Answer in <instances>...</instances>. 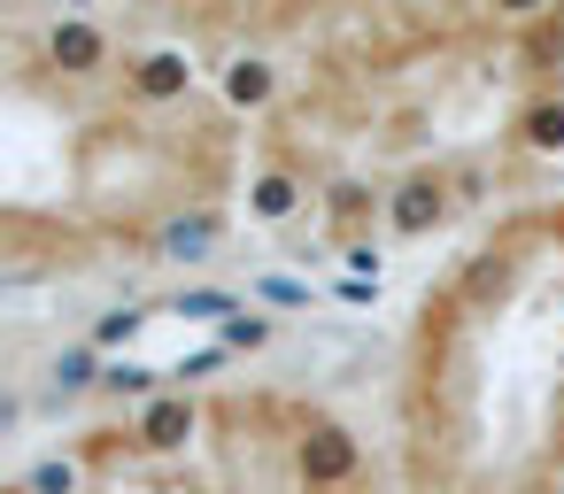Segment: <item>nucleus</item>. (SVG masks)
Wrapping results in <instances>:
<instances>
[{"mask_svg": "<svg viewBox=\"0 0 564 494\" xmlns=\"http://www.w3.org/2000/svg\"><path fill=\"white\" fill-rule=\"evenodd\" d=\"M448 209H456L448 171H410V178L387 194V224H394L402 240H425L433 224H448Z\"/></svg>", "mask_w": 564, "mask_h": 494, "instance_id": "nucleus-1", "label": "nucleus"}, {"mask_svg": "<svg viewBox=\"0 0 564 494\" xmlns=\"http://www.w3.org/2000/svg\"><path fill=\"white\" fill-rule=\"evenodd\" d=\"M294 463H302V479H310V486H348V479H356V463H364V448H356V432H348V425L310 417V425H302Z\"/></svg>", "mask_w": 564, "mask_h": 494, "instance_id": "nucleus-2", "label": "nucleus"}, {"mask_svg": "<svg viewBox=\"0 0 564 494\" xmlns=\"http://www.w3.org/2000/svg\"><path fill=\"white\" fill-rule=\"evenodd\" d=\"M148 248H155V263H209L225 248V209H209V201L202 209H171Z\"/></svg>", "mask_w": 564, "mask_h": 494, "instance_id": "nucleus-3", "label": "nucleus"}, {"mask_svg": "<svg viewBox=\"0 0 564 494\" xmlns=\"http://www.w3.org/2000/svg\"><path fill=\"white\" fill-rule=\"evenodd\" d=\"M109 55H117V40H109L101 24H86V17H63V24L47 32V63H55L63 78H101Z\"/></svg>", "mask_w": 564, "mask_h": 494, "instance_id": "nucleus-4", "label": "nucleus"}, {"mask_svg": "<svg viewBox=\"0 0 564 494\" xmlns=\"http://www.w3.org/2000/svg\"><path fill=\"white\" fill-rule=\"evenodd\" d=\"M124 86H132V101H186L194 94V63L178 55V47H148V55H132L124 63Z\"/></svg>", "mask_w": 564, "mask_h": 494, "instance_id": "nucleus-5", "label": "nucleus"}, {"mask_svg": "<svg viewBox=\"0 0 564 494\" xmlns=\"http://www.w3.org/2000/svg\"><path fill=\"white\" fill-rule=\"evenodd\" d=\"M302 201H310L302 171H279V163H271V171H256V178H248V217H256V224H294V217H302Z\"/></svg>", "mask_w": 564, "mask_h": 494, "instance_id": "nucleus-6", "label": "nucleus"}, {"mask_svg": "<svg viewBox=\"0 0 564 494\" xmlns=\"http://www.w3.org/2000/svg\"><path fill=\"white\" fill-rule=\"evenodd\" d=\"M225 101H232L240 117L271 109V101H279V63H271V55H232V63H225Z\"/></svg>", "mask_w": 564, "mask_h": 494, "instance_id": "nucleus-7", "label": "nucleus"}, {"mask_svg": "<svg viewBox=\"0 0 564 494\" xmlns=\"http://www.w3.org/2000/svg\"><path fill=\"white\" fill-rule=\"evenodd\" d=\"M101 371H109V355H101L94 340H70V348H55V363H47V394H55V402H78V394L101 386Z\"/></svg>", "mask_w": 564, "mask_h": 494, "instance_id": "nucleus-8", "label": "nucleus"}, {"mask_svg": "<svg viewBox=\"0 0 564 494\" xmlns=\"http://www.w3.org/2000/svg\"><path fill=\"white\" fill-rule=\"evenodd\" d=\"M186 432H194V402H186V394H155V402L132 417V440H140V448H178Z\"/></svg>", "mask_w": 564, "mask_h": 494, "instance_id": "nucleus-9", "label": "nucleus"}, {"mask_svg": "<svg viewBox=\"0 0 564 494\" xmlns=\"http://www.w3.org/2000/svg\"><path fill=\"white\" fill-rule=\"evenodd\" d=\"M518 147H525V155H564V94H556V86L518 109Z\"/></svg>", "mask_w": 564, "mask_h": 494, "instance_id": "nucleus-10", "label": "nucleus"}, {"mask_svg": "<svg viewBox=\"0 0 564 494\" xmlns=\"http://www.w3.org/2000/svg\"><path fill=\"white\" fill-rule=\"evenodd\" d=\"M163 378H171V371H155V363H132V355H117V363L101 371V394H109V402H140V409H148Z\"/></svg>", "mask_w": 564, "mask_h": 494, "instance_id": "nucleus-11", "label": "nucleus"}, {"mask_svg": "<svg viewBox=\"0 0 564 494\" xmlns=\"http://www.w3.org/2000/svg\"><path fill=\"white\" fill-rule=\"evenodd\" d=\"M140 325H148V309H140V301H117V309H101V317H94V332H86V340H94V348L117 363V355L140 340Z\"/></svg>", "mask_w": 564, "mask_h": 494, "instance_id": "nucleus-12", "label": "nucleus"}, {"mask_svg": "<svg viewBox=\"0 0 564 494\" xmlns=\"http://www.w3.org/2000/svg\"><path fill=\"white\" fill-rule=\"evenodd\" d=\"M178 317H209V325H232L240 309H248V294H232V286H178V301H171Z\"/></svg>", "mask_w": 564, "mask_h": 494, "instance_id": "nucleus-13", "label": "nucleus"}, {"mask_svg": "<svg viewBox=\"0 0 564 494\" xmlns=\"http://www.w3.org/2000/svg\"><path fill=\"white\" fill-rule=\"evenodd\" d=\"M86 486V463L78 455H40L24 479H17V494H78Z\"/></svg>", "mask_w": 564, "mask_h": 494, "instance_id": "nucleus-14", "label": "nucleus"}, {"mask_svg": "<svg viewBox=\"0 0 564 494\" xmlns=\"http://www.w3.org/2000/svg\"><path fill=\"white\" fill-rule=\"evenodd\" d=\"M279 340V317H263L256 301L232 317V325H217V348H232V355H256V348H271Z\"/></svg>", "mask_w": 564, "mask_h": 494, "instance_id": "nucleus-15", "label": "nucleus"}, {"mask_svg": "<svg viewBox=\"0 0 564 494\" xmlns=\"http://www.w3.org/2000/svg\"><path fill=\"white\" fill-rule=\"evenodd\" d=\"M248 301H271V309H310L317 294H310L302 278H279V271H263V278H248Z\"/></svg>", "mask_w": 564, "mask_h": 494, "instance_id": "nucleus-16", "label": "nucleus"}, {"mask_svg": "<svg viewBox=\"0 0 564 494\" xmlns=\"http://www.w3.org/2000/svg\"><path fill=\"white\" fill-rule=\"evenodd\" d=\"M340 263H348V278L379 286V240H348V248H340Z\"/></svg>", "mask_w": 564, "mask_h": 494, "instance_id": "nucleus-17", "label": "nucleus"}, {"mask_svg": "<svg viewBox=\"0 0 564 494\" xmlns=\"http://www.w3.org/2000/svg\"><path fill=\"white\" fill-rule=\"evenodd\" d=\"M448 194H456V201H479V194H487V171H479V163H448Z\"/></svg>", "mask_w": 564, "mask_h": 494, "instance_id": "nucleus-18", "label": "nucleus"}, {"mask_svg": "<svg viewBox=\"0 0 564 494\" xmlns=\"http://www.w3.org/2000/svg\"><path fill=\"white\" fill-rule=\"evenodd\" d=\"M371 201H379L371 186H333V217H340V224H356V217H364Z\"/></svg>", "mask_w": 564, "mask_h": 494, "instance_id": "nucleus-19", "label": "nucleus"}]
</instances>
